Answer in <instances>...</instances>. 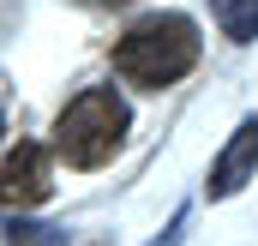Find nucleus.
I'll return each instance as SVG.
<instances>
[{"label": "nucleus", "instance_id": "obj_2", "mask_svg": "<svg viewBox=\"0 0 258 246\" xmlns=\"http://www.w3.org/2000/svg\"><path fill=\"white\" fill-rule=\"evenodd\" d=\"M126 126H132L126 102H120L108 84H96V90H78V96L60 108L54 144H60V156L72 162V168H102V162L120 150Z\"/></svg>", "mask_w": 258, "mask_h": 246}, {"label": "nucleus", "instance_id": "obj_5", "mask_svg": "<svg viewBox=\"0 0 258 246\" xmlns=\"http://www.w3.org/2000/svg\"><path fill=\"white\" fill-rule=\"evenodd\" d=\"M210 6H216L222 36H234V42H252L258 36V0H210Z\"/></svg>", "mask_w": 258, "mask_h": 246}, {"label": "nucleus", "instance_id": "obj_1", "mask_svg": "<svg viewBox=\"0 0 258 246\" xmlns=\"http://www.w3.org/2000/svg\"><path fill=\"white\" fill-rule=\"evenodd\" d=\"M198 48L204 42H198V24L186 12H156V18H138L114 42V72L144 90H162L198 66Z\"/></svg>", "mask_w": 258, "mask_h": 246}, {"label": "nucleus", "instance_id": "obj_4", "mask_svg": "<svg viewBox=\"0 0 258 246\" xmlns=\"http://www.w3.org/2000/svg\"><path fill=\"white\" fill-rule=\"evenodd\" d=\"M252 174H258V114H246V120H240V132L222 144L216 168H210V198H228V192H240Z\"/></svg>", "mask_w": 258, "mask_h": 246}, {"label": "nucleus", "instance_id": "obj_6", "mask_svg": "<svg viewBox=\"0 0 258 246\" xmlns=\"http://www.w3.org/2000/svg\"><path fill=\"white\" fill-rule=\"evenodd\" d=\"M0 234L12 246H66L60 228H48V222H30V216H0Z\"/></svg>", "mask_w": 258, "mask_h": 246}, {"label": "nucleus", "instance_id": "obj_3", "mask_svg": "<svg viewBox=\"0 0 258 246\" xmlns=\"http://www.w3.org/2000/svg\"><path fill=\"white\" fill-rule=\"evenodd\" d=\"M54 192L48 180V150L42 144H18V150H6L0 156V204H18V210H30V204H42Z\"/></svg>", "mask_w": 258, "mask_h": 246}]
</instances>
